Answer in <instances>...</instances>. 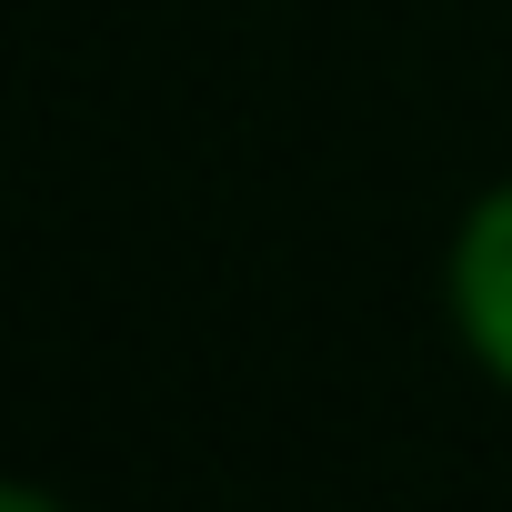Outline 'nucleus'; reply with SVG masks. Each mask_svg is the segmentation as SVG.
<instances>
[{
	"label": "nucleus",
	"mask_w": 512,
	"mask_h": 512,
	"mask_svg": "<svg viewBox=\"0 0 512 512\" xmlns=\"http://www.w3.org/2000/svg\"><path fill=\"white\" fill-rule=\"evenodd\" d=\"M452 322L482 352V372L512 382V181L482 191V211L452 241Z\"/></svg>",
	"instance_id": "f257e3e1"
},
{
	"label": "nucleus",
	"mask_w": 512,
	"mask_h": 512,
	"mask_svg": "<svg viewBox=\"0 0 512 512\" xmlns=\"http://www.w3.org/2000/svg\"><path fill=\"white\" fill-rule=\"evenodd\" d=\"M0 512H41V492H21V482H0Z\"/></svg>",
	"instance_id": "f03ea898"
}]
</instances>
